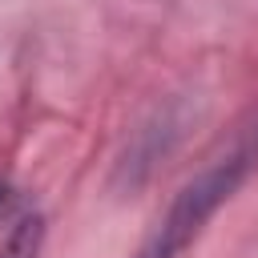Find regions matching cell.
Returning a JSON list of instances; mask_svg holds the SVG:
<instances>
[{"mask_svg": "<svg viewBox=\"0 0 258 258\" xmlns=\"http://www.w3.org/2000/svg\"><path fill=\"white\" fill-rule=\"evenodd\" d=\"M258 165V125L254 133H246L230 153L214 157L202 173H194L173 202L165 206V214L153 222V230L145 234V242L137 246L133 258H181L202 230L214 222V214L238 194V185L250 177V169Z\"/></svg>", "mask_w": 258, "mask_h": 258, "instance_id": "6da1fadb", "label": "cell"}, {"mask_svg": "<svg viewBox=\"0 0 258 258\" xmlns=\"http://www.w3.org/2000/svg\"><path fill=\"white\" fill-rule=\"evenodd\" d=\"M4 202H8V189H4V185H0V210H4Z\"/></svg>", "mask_w": 258, "mask_h": 258, "instance_id": "3957f363", "label": "cell"}, {"mask_svg": "<svg viewBox=\"0 0 258 258\" xmlns=\"http://www.w3.org/2000/svg\"><path fill=\"white\" fill-rule=\"evenodd\" d=\"M40 246H44V218L36 210H28L16 218L12 234L4 238L0 258H40Z\"/></svg>", "mask_w": 258, "mask_h": 258, "instance_id": "7a4b0ae2", "label": "cell"}]
</instances>
